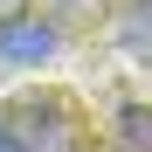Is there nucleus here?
Returning <instances> with one entry per match:
<instances>
[{
    "instance_id": "f257e3e1",
    "label": "nucleus",
    "mask_w": 152,
    "mask_h": 152,
    "mask_svg": "<svg viewBox=\"0 0 152 152\" xmlns=\"http://www.w3.org/2000/svg\"><path fill=\"white\" fill-rule=\"evenodd\" d=\"M0 132H7L14 152H83V132H76V118L56 97H21L7 118H0Z\"/></svg>"
},
{
    "instance_id": "f03ea898",
    "label": "nucleus",
    "mask_w": 152,
    "mask_h": 152,
    "mask_svg": "<svg viewBox=\"0 0 152 152\" xmlns=\"http://www.w3.org/2000/svg\"><path fill=\"white\" fill-rule=\"evenodd\" d=\"M56 48H62V28H56V21H28V14H7V21H0V62L28 69V62H48Z\"/></svg>"
},
{
    "instance_id": "7ed1b4c3",
    "label": "nucleus",
    "mask_w": 152,
    "mask_h": 152,
    "mask_svg": "<svg viewBox=\"0 0 152 152\" xmlns=\"http://www.w3.org/2000/svg\"><path fill=\"white\" fill-rule=\"evenodd\" d=\"M111 145L118 152H152V104H124L111 118Z\"/></svg>"
},
{
    "instance_id": "20e7f679",
    "label": "nucleus",
    "mask_w": 152,
    "mask_h": 152,
    "mask_svg": "<svg viewBox=\"0 0 152 152\" xmlns=\"http://www.w3.org/2000/svg\"><path fill=\"white\" fill-rule=\"evenodd\" d=\"M118 42H124V56H132V62H152V0H132V7H124Z\"/></svg>"
},
{
    "instance_id": "39448f33",
    "label": "nucleus",
    "mask_w": 152,
    "mask_h": 152,
    "mask_svg": "<svg viewBox=\"0 0 152 152\" xmlns=\"http://www.w3.org/2000/svg\"><path fill=\"white\" fill-rule=\"evenodd\" d=\"M21 7H28V0H0V21H7V14H21Z\"/></svg>"
},
{
    "instance_id": "423d86ee",
    "label": "nucleus",
    "mask_w": 152,
    "mask_h": 152,
    "mask_svg": "<svg viewBox=\"0 0 152 152\" xmlns=\"http://www.w3.org/2000/svg\"><path fill=\"white\" fill-rule=\"evenodd\" d=\"M0 152H14V145H7V132H0Z\"/></svg>"
}]
</instances>
